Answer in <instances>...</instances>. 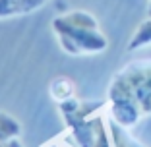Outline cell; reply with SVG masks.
Listing matches in <instances>:
<instances>
[{"mask_svg":"<svg viewBox=\"0 0 151 147\" xmlns=\"http://www.w3.org/2000/svg\"><path fill=\"white\" fill-rule=\"evenodd\" d=\"M111 116L116 124L130 128L142 114L151 112V60L132 62L120 70L109 87Z\"/></svg>","mask_w":151,"mask_h":147,"instance_id":"1","label":"cell"},{"mask_svg":"<svg viewBox=\"0 0 151 147\" xmlns=\"http://www.w3.org/2000/svg\"><path fill=\"white\" fill-rule=\"evenodd\" d=\"M60 49L72 56L99 54L109 47L107 37L99 29L93 14L85 10H72L60 14L50 23Z\"/></svg>","mask_w":151,"mask_h":147,"instance_id":"2","label":"cell"},{"mask_svg":"<svg viewBox=\"0 0 151 147\" xmlns=\"http://www.w3.org/2000/svg\"><path fill=\"white\" fill-rule=\"evenodd\" d=\"M49 0H0V19L22 18L41 10Z\"/></svg>","mask_w":151,"mask_h":147,"instance_id":"3","label":"cell"},{"mask_svg":"<svg viewBox=\"0 0 151 147\" xmlns=\"http://www.w3.org/2000/svg\"><path fill=\"white\" fill-rule=\"evenodd\" d=\"M109 132H111V138H112V145L114 147H143L139 141L132 138V136L126 132L124 126L116 124L114 120L109 124Z\"/></svg>","mask_w":151,"mask_h":147,"instance_id":"4","label":"cell"},{"mask_svg":"<svg viewBox=\"0 0 151 147\" xmlns=\"http://www.w3.org/2000/svg\"><path fill=\"white\" fill-rule=\"evenodd\" d=\"M19 134H22V124L12 114L0 110V141L19 138Z\"/></svg>","mask_w":151,"mask_h":147,"instance_id":"5","label":"cell"},{"mask_svg":"<svg viewBox=\"0 0 151 147\" xmlns=\"http://www.w3.org/2000/svg\"><path fill=\"white\" fill-rule=\"evenodd\" d=\"M49 91H50V95H52V99L56 103H62V101H66V99L74 97V83H72L68 77H56V80L50 83Z\"/></svg>","mask_w":151,"mask_h":147,"instance_id":"6","label":"cell"}]
</instances>
